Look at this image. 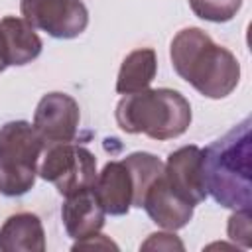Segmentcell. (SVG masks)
I'll use <instances>...</instances> for the list:
<instances>
[{
  "mask_svg": "<svg viewBox=\"0 0 252 252\" xmlns=\"http://www.w3.org/2000/svg\"><path fill=\"white\" fill-rule=\"evenodd\" d=\"M142 250H183V242L169 232H156L140 246Z\"/></svg>",
  "mask_w": 252,
  "mask_h": 252,
  "instance_id": "obj_18",
  "label": "cell"
},
{
  "mask_svg": "<svg viewBox=\"0 0 252 252\" xmlns=\"http://www.w3.org/2000/svg\"><path fill=\"white\" fill-rule=\"evenodd\" d=\"M24 20L57 39H73L89 26V12L81 0H22Z\"/></svg>",
  "mask_w": 252,
  "mask_h": 252,
  "instance_id": "obj_6",
  "label": "cell"
},
{
  "mask_svg": "<svg viewBox=\"0 0 252 252\" xmlns=\"http://www.w3.org/2000/svg\"><path fill=\"white\" fill-rule=\"evenodd\" d=\"M39 175L53 183L61 195L69 197L94 185L96 158L87 148L71 142L49 144L39 165Z\"/></svg>",
  "mask_w": 252,
  "mask_h": 252,
  "instance_id": "obj_5",
  "label": "cell"
},
{
  "mask_svg": "<svg viewBox=\"0 0 252 252\" xmlns=\"http://www.w3.org/2000/svg\"><path fill=\"white\" fill-rule=\"evenodd\" d=\"M93 191L106 215H126L134 203V183L124 161H108L96 173Z\"/></svg>",
  "mask_w": 252,
  "mask_h": 252,
  "instance_id": "obj_10",
  "label": "cell"
},
{
  "mask_svg": "<svg viewBox=\"0 0 252 252\" xmlns=\"http://www.w3.org/2000/svg\"><path fill=\"white\" fill-rule=\"evenodd\" d=\"M156 71H158V57L154 49L144 47L128 53L118 71L116 93L130 94L148 89L156 77Z\"/></svg>",
  "mask_w": 252,
  "mask_h": 252,
  "instance_id": "obj_14",
  "label": "cell"
},
{
  "mask_svg": "<svg viewBox=\"0 0 252 252\" xmlns=\"http://www.w3.org/2000/svg\"><path fill=\"white\" fill-rule=\"evenodd\" d=\"M2 252H43L45 232L41 220L32 213H16L0 226Z\"/></svg>",
  "mask_w": 252,
  "mask_h": 252,
  "instance_id": "obj_13",
  "label": "cell"
},
{
  "mask_svg": "<svg viewBox=\"0 0 252 252\" xmlns=\"http://www.w3.org/2000/svg\"><path fill=\"white\" fill-rule=\"evenodd\" d=\"M6 67H8V65H6V61H4V57H2V51H0V73H2V71H4Z\"/></svg>",
  "mask_w": 252,
  "mask_h": 252,
  "instance_id": "obj_20",
  "label": "cell"
},
{
  "mask_svg": "<svg viewBox=\"0 0 252 252\" xmlns=\"http://www.w3.org/2000/svg\"><path fill=\"white\" fill-rule=\"evenodd\" d=\"M142 207L146 209V213L156 224L167 230L183 228L193 217V205L187 203L169 187L163 173L148 187Z\"/></svg>",
  "mask_w": 252,
  "mask_h": 252,
  "instance_id": "obj_9",
  "label": "cell"
},
{
  "mask_svg": "<svg viewBox=\"0 0 252 252\" xmlns=\"http://www.w3.org/2000/svg\"><path fill=\"white\" fill-rule=\"evenodd\" d=\"M228 238L240 242L244 248L250 246V209H238L228 219Z\"/></svg>",
  "mask_w": 252,
  "mask_h": 252,
  "instance_id": "obj_17",
  "label": "cell"
},
{
  "mask_svg": "<svg viewBox=\"0 0 252 252\" xmlns=\"http://www.w3.org/2000/svg\"><path fill=\"white\" fill-rule=\"evenodd\" d=\"M122 161L128 167L132 183H134V203H132V207L142 209V201H144V195H146L148 187L163 173V163L154 154H148V152H134V154L126 156Z\"/></svg>",
  "mask_w": 252,
  "mask_h": 252,
  "instance_id": "obj_15",
  "label": "cell"
},
{
  "mask_svg": "<svg viewBox=\"0 0 252 252\" xmlns=\"http://www.w3.org/2000/svg\"><path fill=\"white\" fill-rule=\"evenodd\" d=\"M193 14L207 22H228L236 16L242 0H189Z\"/></svg>",
  "mask_w": 252,
  "mask_h": 252,
  "instance_id": "obj_16",
  "label": "cell"
},
{
  "mask_svg": "<svg viewBox=\"0 0 252 252\" xmlns=\"http://www.w3.org/2000/svg\"><path fill=\"white\" fill-rule=\"evenodd\" d=\"M163 177L169 187L193 207L205 201L207 187L203 177V150L199 146H183L171 152L163 165Z\"/></svg>",
  "mask_w": 252,
  "mask_h": 252,
  "instance_id": "obj_8",
  "label": "cell"
},
{
  "mask_svg": "<svg viewBox=\"0 0 252 252\" xmlns=\"http://www.w3.org/2000/svg\"><path fill=\"white\" fill-rule=\"evenodd\" d=\"M203 177L211 197L226 209H250V118L203 150Z\"/></svg>",
  "mask_w": 252,
  "mask_h": 252,
  "instance_id": "obj_2",
  "label": "cell"
},
{
  "mask_svg": "<svg viewBox=\"0 0 252 252\" xmlns=\"http://www.w3.org/2000/svg\"><path fill=\"white\" fill-rule=\"evenodd\" d=\"M104 215L106 213L102 211L93 187L69 195L61 209L65 230L75 240L96 234L104 226Z\"/></svg>",
  "mask_w": 252,
  "mask_h": 252,
  "instance_id": "obj_11",
  "label": "cell"
},
{
  "mask_svg": "<svg viewBox=\"0 0 252 252\" xmlns=\"http://www.w3.org/2000/svg\"><path fill=\"white\" fill-rule=\"evenodd\" d=\"M116 122L128 134L171 140L189 128L191 106L173 89H144L126 94L116 104Z\"/></svg>",
  "mask_w": 252,
  "mask_h": 252,
  "instance_id": "obj_3",
  "label": "cell"
},
{
  "mask_svg": "<svg viewBox=\"0 0 252 252\" xmlns=\"http://www.w3.org/2000/svg\"><path fill=\"white\" fill-rule=\"evenodd\" d=\"M79 120V104L65 93H49L41 96L33 112V128L47 146L73 142L77 136Z\"/></svg>",
  "mask_w": 252,
  "mask_h": 252,
  "instance_id": "obj_7",
  "label": "cell"
},
{
  "mask_svg": "<svg viewBox=\"0 0 252 252\" xmlns=\"http://www.w3.org/2000/svg\"><path fill=\"white\" fill-rule=\"evenodd\" d=\"M79 248H118L112 240H108L104 234H93V236H87L83 240H77V244L73 246V250H79Z\"/></svg>",
  "mask_w": 252,
  "mask_h": 252,
  "instance_id": "obj_19",
  "label": "cell"
},
{
  "mask_svg": "<svg viewBox=\"0 0 252 252\" xmlns=\"http://www.w3.org/2000/svg\"><path fill=\"white\" fill-rule=\"evenodd\" d=\"M175 73L207 98L228 96L240 79L236 57L217 45L201 28L181 30L169 47Z\"/></svg>",
  "mask_w": 252,
  "mask_h": 252,
  "instance_id": "obj_1",
  "label": "cell"
},
{
  "mask_svg": "<svg viewBox=\"0 0 252 252\" xmlns=\"http://www.w3.org/2000/svg\"><path fill=\"white\" fill-rule=\"evenodd\" d=\"M41 39L24 18L6 16L0 20V51L6 65H26L41 53Z\"/></svg>",
  "mask_w": 252,
  "mask_h": 252,
  "instance_id": "obj_12",
  "label": "cell"
},
{
  "mask_svg": "<svg viewBox=\"0 0 252 252\" xmlns=\"http://www.w3.org/2000/svg\"><path fill=\"white\" fill-rule=\"evenodd\" d=\"M45 150L33 124L12 120L0 126V193L20 197L35 183L37 161Z\"/></svg>",
  "mask_w": 252,
  "mask_h": 252,
  "instance_id": "obj_4",
  "label": "cell"
}]
</instances>
